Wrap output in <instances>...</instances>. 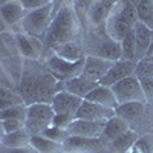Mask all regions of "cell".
Returning a JSON list of instances; mask_svg holds the SVG:
<instances>
[{
    "label": "cell",
    "instance_id": "cell-25",
    "mask_svg": "<svg viewBox=\"0 0 153 153\" xmlns=\"http://www.w3.org/2000/svg\"><path fill=\"white\" fill-rule=\"evenodd\" d=\"M31 146L38 153H63L65 147L43 135H31Z\"/></svg>",
    "mask_w": 153,
    "mask_h": 153
},
{
    "label": "cell",
    "instance_id": "cell-4",
    "mask_svg": "<svg viewBox=\"0 0 153 153\" xmlns=\"http://www.w3.org/2000/svg\"><path fill=\"white\" fill-rule=\"evenodd\" d=\"M110 89L113 91L118 104L132 103V101L147 103V97L143 89V84L135 74L130 76H126V78H123L118 83H115L113 86H110Z\"/></svg>",
    "mask_w": 153,
    "mask_h": 153
},
{
    "label": "cell",
    "instance_id": "cell-1",
    "mask_svg": "<svg viewBox=\"0 0 153 153\" xmlns=\"http://www.w3.org/2000/svg\"><path fill=\"white\" fill-rule=\"evenodd\" d=\"M78 26L80 20L76 17L74 8L65 5L52 19L49 29L43 38L45 52H54L61 45L75 40L78 35Z\"/></svg>",
    "mask_w": 153,
    "mask_h": 153
},
{
    "label": "cell",
    "instance_id": "cell-11",
    "mask_svg": "<svg viewBox=\"0 0 153 153\" xmlns=\"http://www.w3.org/2000/svg\"><path fill=\"white\" fill-rule=\"evenodd\" d=\"M83 100L84 98H80V97H76V95L61 89V91H58L55 94L54 100L51 101V106H52L55 113H69V115H74L75 117V113L80 109Z\"/></svg>",
    "mask_w": 153,
    "mask_h": 153
},
{
    "label": "cell",
    "instance_id": "cell-30",
    "mask_svg": "<svg viewBox=\"0 0 153 153\" xmlns=\"http://www.w3.org/2000/svg\"><path fill=\"white\" fill-rule=\"evenodd\" d=\"M42 135L46 136V138H49V139H52V141H55V143H58V144H65V141L69 138L68 129L57 127V126H52V124H51L48 129H45Z\"/></svg>",
    "mask_w": 153,
    "mask_h": 153
},
{
    "label": "cell",
    "instance_id": "cell-24",
    "mask_svg": "<svg viewBox=\"0 0 153 153\" xmlns=\"http://www.w3.org/2000/svg\"><path fill=\"white\" fill-rule=\"evenodd\" d=\"M54 54H57L58 57L65 58V60H68V61H78V60H81V58L86 57L81 43L75 42V40L61 45L60 48H57V49L54 51Z\"/></svg>",
    "mask_w": 153,
    "mask_h": 153
},
{
    "label": "cell",
    "instance_id": "cell-18",
    "mask_svg": "<svg viewBox=\"0 0 153 153\" xmlns=\"http://www.w3.org/2000/svg\"><path fill=\"white\" fill-rule=\"evenodd\" d=\"M127 130H129V123H127L124 118L118 117V115L115 113L112 118H109L106 121L103 133H101V136H100V141L106 146L109 141H112V139H115L117 136L123 135Z\"/></svg>",
    "mask_w": 153,
    "mask_h": 153
},
{
    "label": "cell",
    "instance_id": "cell-5",
    "mask_svg": "<svg viewBox=\"0 0 153 153\" xmlns=\"http://www.w3.org/2000/svg\"><path fill=\"white\" fill-rule=\"evenodd\" d=\"M86 57L78 61H68L65 58L58 57L57 54H51L48 57V71L57 81H66L74 76H78L83 74Z\"/></svg>",
    "mask_w": 153,
    "mask_h": 153
},
{
    "label": "cell",
    "instance_id": "cell-29",
    "mask_svg": "<svg viewBox=\"0 0 153 153\" xmlns=\"http://www.w3.org/2000/svg\"><path fill=\"white\" fill-rule=\"evenodd\" d=\"M135 75L139 80H153V60L150 58L138 60L135 68Z\"/></svg>",
    "mask_w": 153,
    "mask_h": 153
},
{
    "label": "cell",
    "instance_id": "cell-36",
    "mask_svg": "<svg viewBox=\"0 0 153 153\" xmlns=\"http://www.w3.org/2000/svg\"><path fill=\"white\" fill-rule=\"evenodd\" d=\"M12 94H16V92H12V89L9 87H5V86H0V98H3V97H9Z\"/></svg>",
    "mask_w": 153,
    "mask_h": 153
},
{
    "label": "cell",
    "instance_id": "cell-31",
    "mask_svg": "<svg viewBox=\"0 0 153 153\" xmlns=\"http://www.w3.org/2000/svg\"><path fill=\"white\" fill-rule=\"evenodd\" d=\"M133 146L141 153H153V133L138 136Z\"/></svg>",
    "mask_w": 153,
    "mask_h": 153
},
{
    "label": "cell",
    "instance_id": "cell-14",
    "mask_svg": "<svg viewBox=\"0 0 153 153\" xmlns=\"http://www.w3.org/2000/svg\"><path fill=\"white\" fill-rule=\"evenodd\" d=\"M20 51L16 42V35H12L11 32H0V61L5 63L3 66H6V63H14L19 68V57Z\"/></svg>",
    "mask_w": 153,
    "mask_h": 153
},
{
    "label": "cell",
    "instance_id": "cell-2",
    "mask_svg": "<svg viewBox=\"0 0 153 153\" xmlns=\"http://www.w3.org/2000/svg\"><path fill=\"white\" fill-rule=\"evenodd\" d=\"M52 19H54V6H52V3H49L42 8L26 11V14H25V17L20 23H22L23 32H26L32 37H38L43 40Z\"/></svg>",
    "mask_w": 153,
    "mask_h": 153
},
{
    "label": "cell",
    "instance_id": "cell-37",
    "mask_svg": "<svg viewBox=\"0 0 153 153\" xmlns=\"http://www.w3.org/2000/svg\"><path fill=\"white\" fill-rule=\"evenodd\" d=\"M63 2H65L68 6H74V3L76 2V0H63Z\"/></svg>",
    "mask_w": 153,
    "mask_h": 153
},
{
    "label": "cell",
    "instance_id": "cell-19",
    "mask_svg": "<svg viewBox=\"0 0 153 153\" xmlns=\"http://www.w3.org/2000/svg\"><path fill=\"white\" fill-rule=\"evenodd\" d=\"M61 83V89L63 91H68L80 98H84L92 89L98 84L92 80L86 78L84 75H78V76H74V78H69L66 81H60Z\"/></svg>",
    "mask_w": 153,
    "mask_h": 153
},
{
    "label": "cell",
    "instance_id": "cell-6",
    "mask_svg": "<svg viewBox=\"0 0 153 153\" xmlns=\"http://www.w3.org/2000/svg\"><path fill=\"white\" fill-rule=\"evenodd\" d=\"M118 0H95L86 16V22L94 26V31L106 32V22L109 20Z\"/></svg>",
    "mask_w": 153,
    "mask_h": 153
},
{
    "label": "cell",
    "instance_id": "cell-38",
    "mask_svg": "<svg viewBox=\"0 0 153 153\" xmlns=\"http://www.w3.org/2000/svg\"><path fill=\"white\" fill-rule=\"evenodd\" d=\"M3 135H5L3 133V126H2V120H0V139L3 138Z\"/></svg>",
    "mask_w": 153,
    "mask_h": 153
},
{
    "label": "cell",
    "instance_id": "cell-34",
    "mask_svg": "<svg viewBox=\"0 0 153 153\" xmlns=\"http://www.w3.org/2000/svg\"><path fill=\"white\" fill-rule=\"evenodd\" d=\"M19 2L23 5V8L26 11H32V9H37V8H42L45 5L52 3V0H19Z\"/></svg>",
    "mask_w": 153,
    "mask_h": 153
},
{
    "label": "cell",
    "instance_id": "cell-35",
    "mask_svg": "<svg viewBox=\"0 0 153 153\" xmlns=\"http://www.w3.org/2000/svg\"><path fill=\"white\" fill-rule=\"evenodd\" d=\"M0 153H38L32 146H26V147H19V149H11V147H5L0 146Z\"/></svg>",
    "mask_w": 153,
    "mask_h": 153
},
{
    "label": "cell",
    "instance_id": "cell-12",
    "mask_svg": "<svg viewBox=\"0 0 153 153\" xmlns=\"http://www.w3.org/2000/svg\"><path fill=\"white\" fill-rule=\"evenodd\" d=\"M113 115H115L113 109H109V107H104L101 104L92 103V101L83 100L80 109L75 113V118L91 120V121H106V120L112 118Z\"/></svg>",
    "mask_w": 153,
    "mask_h": 153
},
{
    "label": "cell",
    "instance_id": "cell-27",
    "mask_svg": "<svg viewBox=\"0 0 153 153\" xmlns=\"http://www.w3.org/2000/svg\"><path fill=\"white\" fill-rule=\"evenodd\" d=\"M26 112H28V106L25 103H19L14 106H9L3 110H0V120L5 121V120H19L23 121L26 120Z\"/></svg>",
    "mask_w": 153,
    "mask_h": 153
},
{
    "label": "cell",
    "instance_id": "cell-17",
    "mask_svg": "<svg viewBox=\"0 0 153 153\" xmlns=\"http://www.w3.org/2000/svg\"><path fill=\"white\" fill-rule=\"evenodd\" d=\"M84 100L92 101V103H97V104H101V106L109 107V109H113V110L118 106V101H117V98H115L113 91L109 86H103V84H97L92 91L84 97Z\"/></svg>",
    "mask_w": 153,
    "mask_h": 153
},
{
    "label": "cell",
    "instance_id": "cell-20",
    "mask_svg": "<svg viewBox=\"0 0 153 153\" xmlns=\"http://www.w3.org/2000/svg\"><path fill=\"white\" fill-rule=\"evenodd\" d=\"M135 43H136V60H143L152 43V29L141 22H136L133 26Z\"/></svg>",
    "mask_w": 153,
    "mask_h": 153
},
{
    "label": "cell",
    "instance_id": "cell-42",
    "mask_svg": "<svg viewBox=\"0 0 153 153\" xmlns=\"http://www.w3.org/2000/svg\"><path fill=\"white\" fill-rule=\"evenodd\" d=\"M150 60H153V58H150Z\"/></svg>",
    "mask_w": 153,
    "mask_h": 153
},
{
    "label": "cell",
    "instance_id": "cell-22",
    "mask_svg": "<svg viewBox=\"0 0 153 153\" xmlns=\"http://www.w3.org/2000/svg\"><path fill=\"white\" fill-rule=\"evenodd\" d=\"M0 146L11 147V149L31 146V133L26 130V127L16 130V132H11V133H5L3 138L0 139Z\"/></svg>",
    "mask_w": 153,
    "mask_h": 153
},
{
    "label": "cell",
    "instance_id": "cell-7",
    "mask_svg": "<svg viewBox=\"0 0 153 153\" xmlns=\"http://www.w3.org/2000/svg\"><path fill=\"white\" fill-rule=\"evenodd\" d=\"M94 32L97 35V42L91 48V52L87 55L101 57V58H106V60H110V61H118V60L123 58L120 42L112 40L106 32H98V31H94Z\"/></svg>",
    "mask_w": 153,
    "mask_h": 153
},
{
    "label": "cell",
    "instance_id": "cell-28",
    "mask_svg": "<svg viewBox=\"0 0 153 153\" xmlns=\"http://www.w3.org/2000/svg\"><path fill=\"white\" fill-rule=\"evenodd\" d=\"M121 45V54L124 60H136V43H135V32L130 29L120 42ZM138 61V60H136Z\"/></svg>",
    "mask_w": 153,
    "mask_h": 153
},
{
    "label": "cell",
    "instance_id": "cell-41",
    "mask_svg": "<svg viewBox=\"0 0 153 153\" xmlns=\"http://www.w3.org/2000/svg\"><path fill=\"white\" fill-rule=\"evenodd\" d=\"M152 133H153V129H152Z\"/></svg>",
    "mask_w": 153,
    "mask_h": 153
},
{
    "label": "cell",
    "instance_id": "cell-16",
    "mask_svg": "<svg viewBox=\"0 0 153 153\" xmlns=\"http://www.w3.org/2000/svg\"><path fill=\"white\" fill-rule=\"evenodd\" d=\"M25 14H26V9L19 0H6L0 3V19L8 26H14L19 22H22Z\"/></svg>",
    "mask_w": 153,
    "mask_h": 153
},
{
    "label": "cell",
    "instance_id": "cell-39",
    "mask_svg": "<svg viewBox=\"0 0 153 153\" xmlns=\"http://www.w3.org/2000/svg\"><path fill=\"white\" fill-rule=\"evenodd\" d=\"M146 58H153V51H150V52L147 54V57Z\"/></svg>",
    "mask_w": 153,
    "mask_h": 153
},
{
    "label": "cell",
    "instance_id": "cell-32",
    "mask_svg": "<svg viewBox=\"0 0 153 153\" xmlns=\"http://www.w3.org/2000/svg\"><path fill=\"white\" fill-rule=\"evenodd\" d=\"M75 120L74 115H69V113H55L54 118H52V126H57V127H63V129H68L69 124Z\"/></svg>",
    "mask_w": 153,
    "mask_h": 153
},
{
    "label": "cell",
    "instance_id": "cell-13",
    "mask_svg": "<svg viewBox=\"0 0 153 153\" xmlns=\"http://www.w3.org/2000/svg\"><path fill=\"white\" fill-rule=\"evenodd\" d=\"M113 61L101 58V57H95V55H86V61H84V68H83V74L86 78L92 80L95 83H100V80L107 74V71L112 68Z\"/></svg>",
    "mask_w": 153,
    "mask_h": 153
},
{
    "label": "cell",
    "instance_id": "cell-23",
    "mask_svg": "<svg viewBox=\"0 0 153 153\" xmlns=\"http://www.w3.org/2000/svg\"><path fill=\"white\" fill-rule=\"evenodd\" d=\"M146 110V103H139V101H132V103H123L118 104L115 109V113L118 117L124 118L127 123L138 120Z\"/></svg>",
    "mask_w": 153,
    "mask_h": 153
},
{
    "label": "cell",
    "instance_id": "cell-8",
    "mask_svg": "<svg viewBox=\"0 0 153 153\" xmlns=\"http://www.w3.org/2000/svg\"><path fill=\"white\" fill-rule=\"evenodd\" d=\"M136 60H118V61H113L112 68L107 71V74L100 80L98 84H103V86H113L115 83L121 81L126 76H130L135 74V68H136Z\"/></svg>",
    "mask_w": 153,
    "mask_h": 153
},
{
    "label": "cell",
    "instance_id": "cell-15",
    "mask_svg": "<svg viewBox=\"0 0 153 153\" xmlns=\"http://www.w3.org/2000/svg\"><path fill=\"white\" fill-rule=\"evenodd\" d=\"M65 152H97L104 150V144L100 141V138H83V136H71L63 144Z\"/></svg>",
    "mask_w": 153,
    "mask_h": 153
},
{
    "label": "cell",
    "instance_id": "cell-10",
    "mask_svg": "<svg viewBox=\"0 0 153 153\" xmlns=\"http://www.w3.org/2000/svg\"><path fill=\"white\" fill-rule=\"evenodd\" d=\"M107 121V120H106ZM106 121H91V120H80L75 118L69 127L68 132L71 136H83V138H100L103 133Z\"/></svg>",
    "mask_w": 153,
    "mask_h": 153
},
{
    "label": "cell",
    "instance_id": "cell-21",
    "mask_svg": "<svg viewBox=\"0 0 153 153\" xmlns=\"http://www.w3.org/2000/svg\"><path fill=\"white\" fill-rule=\"evenodd\" d=\"M136 138H138V135L133 130L129 129L123 135H120L115 139H112V141H109L104 147L112 153H129V150L133 147V144L136 141Z\"/></svg>",
    "mask_w": 153,
    "mask_h": 153
},
{
    "label": "cell",
    "instance_id": "cell-40",
    "mask_svg": "<svg viewBox=\"0 0 153 153\" xmlns=\"http://www.w3.org/2000/svg\"><path fill=\"white\" fill-rule=\"evenodd\" d=\"M130 2H132V3H133V5H136V3H138V2H139V0H130Z\"/></svg>",
    "mask_w": 153,
    "mask_h": 153
},
{
    "label": "cell",
    "instance_id": "cell-33",
    "mask_svg": "<svg viewBox=\"0 0 153 153\" xmlns=\"http://www.w3.org/2000/svg\"><path fill=\"white\" fill-rule=\"evenodd\" d=\"M2 126H3V133H11V132L23 129L25 123L19 121V120H5V121H2Z\"/></svg>",
    "mask_w": 153,
    "mask_h": 153
},
{
    "label": "cell",
    "instance_id": "cell-26",
    "mask_svg": "<svg viewBox=\"0 0 153 153\" xmlns=\"http://www.w3.org/2000/svg\"><path fill=\"white\" fill-rule=\"evenodd\" d=\"M135 9L138 22L153 29V0H139L135 5Z\"/></svg>",
    "mask_w": 153,
    "mask_h": 153
},
{
    "label": "cell",
    "instance_id": "cell-9",
    "mask_svg": "<svg viewBox=\"0 0 153 153\" xmlns=\"http://www.w3.org/2000/svg\"><path fill=\"white\" fill-rule=\"evenodd\" d=\"M16 42L22 57L28 60H38L45 52L43 40L38 37H32L26 32H20L16 35Z\"/></svg>",
    "mask_w": 153,
    "mask_h": 153
},
{
    "label": "cell",
    "instance_id": "cell-3",
    "mask_svg": "<svg viewBox=\"0 0 153 153\" xmlns=\"http://www.w3.org/2000/svg\"><path fill=\"white\" fill-rule=\"evenodd\" d=\"M54 109L49 103H34L28 106L25 127L31 135H42L45 129L52 124L54 118Z\"/></svg>",
    "mask_w": 153,
    "mask_h": 153
}]
</instances>
